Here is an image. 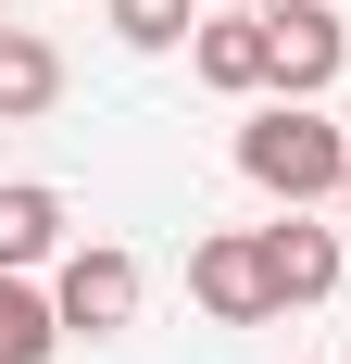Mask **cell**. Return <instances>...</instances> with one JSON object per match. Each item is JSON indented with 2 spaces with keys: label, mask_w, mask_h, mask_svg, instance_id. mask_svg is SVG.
Returning <instances> with one entry per match:
<instances>
[{
  "label": "cell",
  "mask_w": 351,
  "mask_h": 364,
  "mask_svg": "<svg viewBox=\"0 0 351 364\" xmlns=\"http://www.w3.org/2000/svg\"><path fill=\"white\" fill-rule=\"evenodd\" d=\"M239 176L264 188V201H288V214H301V201H339V176H351V139L326 126L314 101H264V113L239 126Z\"/></svg>",
  "instance_id": "1"
},
{
  "label": "cell",
  "mask_w": 351,
  "mask_h": 364,
  "mask_svg": "<svg viewBox=\"0 0 351 364\" xmlns=\"http://www.w3.org/2000/svg\"><path fill=\"white\" fill-rule=\"evenodd\" d=\"M139 252H113V239H75L63 264H50V301H63V339H126L139 327Z\"/></svg>",
  "instance_id": "2"
},
{
  "label": "cell",
  "mask_w": 351,
  "mask_h": 364,
  "mask_svg": "<svg viewBox=\"0 0 351 364\" xmlns=\"http://www.w3.org/2000/svg\"><path fill=\"white\" fill-rule=\"evenodd\" d=\"M188 301H201L213 327H264V314H276L264 226H213V239H188Z\"/></svg>",
  "instance_id": "3"
},
{
  "label": "cell",
  "mask_w": 351,
  "mask_h": 364,
  "mask_svg": "<svg viewBox=\"0 0 351 364\" xmlns=\"http://www.w3.org/2000/svg\"><path fill=\"white\" fill-rule=\"evenodd\" d=\"M264 26H276V88H264V101H326L339 63H351L339 0H264Z\"/></svg>",
  "instance_id": "4"
},
{
  "label": "cell",
  "mask_w": 351,
  "mask_h": 364,
  "mask_svg": "<svg viewBox=\"0 0 351 364\" xmlns=\"http://www.w3.org/2000/svg\"><path fill=\"white\" fill-rule=\"evenodd\" d=\"M188 75H201V88H226V101H264V88H276V26H264V13H239V0H213L201 38H188Z\"/></svg>",
  "instance_id": "5"
},
{
  "label": "cell",
  "mask_w": 351,
  "mask_h": 364,
  "mask_svg": "<svg viewBox=\"0 0 351 364\" xmlns=\"http://www.w3.org/2000/svg\"><path fill=\"white\" fill-rule=\"evenodd\" d=\"M63 188H38V176H0V277H38V264H63Z\"/></svg>",
  "instance_id": "6"
},
{
  "label": "cell",
  "mask_w": 351,
  "mask_h": 364,
  "mask_svg": "<svg viewBox=\"0 0 351 364\" xmlns=\"http://www.w3.org/2000/svg\"><path fill=\"white\" fill-rule=\"evenodd\" d=\"M264 277H276V314H301V301L339 289V226H264Z\"/></svg>",
  "instance_id": "7"
},
{
  "label": "cell",
  "mask_w": 351,
  "mask_h": 364,
  "mask_svg": "<svg viewBox=\"0 0 351 364\" xmlns=\"http://www.w3.org/2000/svg\"><path fill=\"white\" fill-rule=\"evenodd\" d=\"M50 101H63V50L38 26H0V126H38Z\"/></svg>",
  "instance_id": "8"
},
{
  "label": "cell",
  "mask_w": 351,
  "mask_h": 364,
  "mask_svg": "<svg viewBox=\"0 0 351 364\" xmlns=\"http://www.w3.org/2000/svg\"><path fill=\"white\" fill-rule=\"evenodd\" d=\"M63 352V301L38 277H0V364H50Z\"/></svg>",
  "instance_id": "9"
},
{
  "label": "cell",
  "mask_w": 351,
  "mask_h": 364,
  "mask_svg": "<svg viewBox=\"0 0 351 364\" xmlns=\"http://www.w3.org/2000/svg\"><path fill=\"white\" fill-rule=\"evenodd\" d=\"M101 26L126 38V50H188V38H201V0H101Z\"/></svg>",
  "instance_id": "10"
},
{
  "label": "cell",
  "mask_w": 351,
  "mask_h": 364,
  "mask_svg": "<svg viewBox=\"0 0 351 364\" xmlns=\"http://www.w3.org/2000/svg\"><path fill=\"white\" fill-rule=\"evenodd\" d=\"M339 214H351V176H339Z\"/></svg>",
  "instance_id": "11"
},
{
  "label": "cell",
  "mask_w": 351,
  "mask_h": 364,
  "mask_svg": "<svg viewBox=\"0 0 351 364\" xmlns=\"http://www.w3.org/2000/svg\"><path fill=\"white\" fill-rule=\"evenodd\" d=\"M239 13H264V0H239Z\"/></svg>",
  "instance_id": "12"
},
{
  "label": "cell",
  "mask_w": 351,
  "mask_h": 364,
  "mask_svg": "<svg viewBox=\"0 0 351 364\" xmlns=\"http://www.w3.org/2000/svg\"><path fill=\"white\" fill-rule=\"evenodd\" d=\"M0 26H13V13H0Z\"/></svg>",
  "instance_id": "13"
},
{
  "label": "cell",
  "mask_w": 351,
  "mask_h": 364,
  "mask_svg": "<svg viewBox=\"0 0 351 364\" xmlns=\"http://www.w3.org/2000/svg\"><path fill=\"white\" fill-rule=\"evenodd\" d=\"M339 13H351V0H339Z\"/></svg>",
  "instance_id": "14"
}]
</instances>
